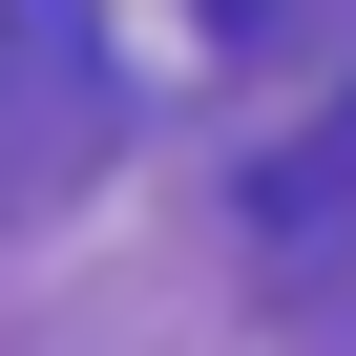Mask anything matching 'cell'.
Returning a JSON list of instances; mask_svg holds the SVG:
<instances>
[{
  "instance_id": "obj_1",
  "label": "cell",
  "mask_w": 356,
  "mask_h": 356,
  "mask_svg": "<svg viewBox=\"0 0 356 356\" xmlns=\"http://www.w3.org/2000/svg\"><path fill=\"white\" fill-rule=\"evenodd\" d=\"M210 22H273V0H210Z\"/></svg>"
}]
</instances>
